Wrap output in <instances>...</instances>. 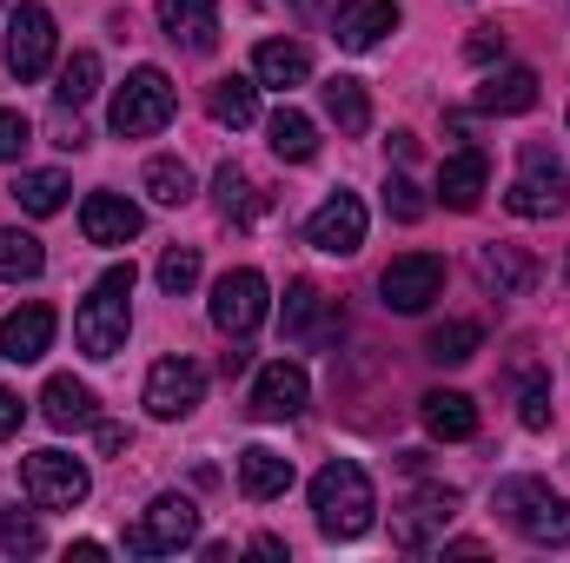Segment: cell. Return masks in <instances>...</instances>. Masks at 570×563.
<instances>
[{"label": "cell", "mask_w": 570, "mask_h": 563, "mask_svg": "<svg viewBox=\"0 0 570 563\" xmlns=\"http://www.w3.org/2000/svg\"><path fill=\"white\" fill-rule=\"evenodd\" d=\"M325 318H332V298H325L312 279H298L292 292H285V338H312Z\"/></svg>", "instance_id": "31"}, {"label": "cell", "mask_w": 570, "mask_h": 563, "mask_svg": "<svg viewBox=\"0 0 570 563\" xmlns=\"http://www.w3.org/2000/svg\"><path fill=\"white\" fill-rule=\"evenodd\" d=\"M206 113L219 120V127H253L259 120V80H246V73H226V80H213V93H206Z\"/></svg>", "instance_id": "22"}, {"label": "cell", "mask_w": 570, "mask_h": 563, "mask_svg": "<svg viewBox=\"0 0 570 563\" xmlns=\"http://www.w3.org/2000/svg\"><path fill=\"white\" fill-rule=\"evenodd\" d=\"M13 431H20V398L0 392V437H13Z\"/></svg>", "instance_id": "42"}, {"label": "cell", "mask_w": 570, "mask_h": 563, "mask_svg": "<svg viewBox=\"0 0 570 563\" xmlns=\"http://www.w3.org/2000/svg\"><path fill=\"white\" fill-rule=\"evenodd\" d=\"M491 511H498L518 537H531V544H570V504L551 497L544 477H504L498 497H491Z\"/></svg>", "instance_id": "3"}, {"label": "cell", "mask_w": 570, "mask_h": 563, "mask_svg": "<svg viewBox=\"0 0 570 563\" xmlns=\"http://www.w3.org/2000/svg\"><path fill=\"white\" fill-rule=\"evenodd\" d=\"M20 491H27L33 511H73V504H87L94 477H87V464L67 457V451H33V457L20 464Z\"/></svg>", "instance_id": "6"}, {"label": "cell", "mask_w": 570, "mask_h": 563, "mask_svg": "<svg viewBox=\"0 0 570 563\" xmlns=\"http://www.w3.org/2000/svg\"><path fill=\"white\" fill-rule=\"evenodd\" d=\"M67 192H73V186H67V172H53V166H47V172H20V179H13V199H20V213H33V219L60 213V206H67Z\"/></svg>", "instance_id": "30"}, {"label": "cell", "mask_w": 570, "mask_h": 563, "mask_svg": "<svg viewBox=\"0 0 570 563\" xmlns=\"http://www.w3.org/2000/svg\"><path fill=\"white\" fill-rule=\"evenodd\" d=\"M478 345H484V325H471V318H451L425 338V352L438 365H464V358H478Z\"/></svg>", "instance_id": "34"}, {"label": "cell", "mask_w": 570, "mask_h": 563, "mask_svg": "<svg viewBox=\"0 0 570 563\" xmlns=\"http://www.w3.org/2000/svg\"><path fill=\"white\" fill-rule=\"evenodd\" d=\"M419 418H425V431L444 437V444L478 437V405H471L464 392H425V398H419Z\"/></svg>", "instance_id": "21"}, {"label": "cell", "mask_w": 570, "mask_h": 563, "mask_svg": "<svg viewBox=\"0 0 570 563\" xmlns=\"http://www.w3.org/2000/svg\"><path fill=\"white\" fill-rule=\"evenodd\" d=\"M444 557H484V544H478V537H451Z\"/></svg>", "instance_id": "43"}, {"label": "cell", "mask_w": 570, "mask_h": 563, "mask_svg": "<svg viewBox=\"0 0 570 563\" xmlns=\"http://www.w3.org/2000/svg\"><path fill=\"white\" fill-rule=\"evenodd\" d=\"M40 273H47L40 239H33V233H20V226H0V279L20 285V279H40Z\"/></svg>", "instance_id": "28"}, {"label": "cell", "mask_w": 570, "mask_h": 563, "mask_svg": "<svg viewBox=\"0 0 570 563\" xmlns=\"http://www.w3.org/2000/svg\"><path fill=\"white\" fill-rule=\"evenodd\" d=\"M305 398H312V378H305L298 365H285V358L259 365V378H253V418H266V424L298 418Z\"/></svg>", "instance_id": "13"}, {"label": "cell", "mask_w": 570, "mask_h": 563, "mask_svg": "<svg viewBox=\"0 0 570 563\" xmlns=\"http://www.w3.org/2000/svg\"><path fill=\"white\" fill-rule=\"evenodd\" d=\"M199 537V511H193V497H153L140 511V524L127 531V551L134 557H179L186 544Z\"/></svg>", "instance_id": "7"}, {"label": "cell", "mask_w": 570, "mask_h": 563, "mask_svg": "<svg viewBox=\"0 0 570 563\" xmlns=\"http://www.w3.org/2000/svg\"><path fill=\"white\" fill-rule=\"evenodd\" d=\"M239 491L253 497V504H273L292 491V457H279L273 444H246L239 451Z\"/></svg>", "instance_id": "19"}, {"label": "cell", "mask_w": 570, "mask_h": 563, "mask_svg": "<svg viewBox=\"0 0 570 563\" xmlns=\"http://www.w3.org/2000/svg\"><path fill=\"white\" fill-rule=\"evenodd\" d=\"M127 332H134V266H107L73 312V338L87 358H114L127 352Z\"/></svg>", "instance_id": "2"}, {"label": "cell", "mask_w": 570, "mask_h": 563, "mask_svg": "<svg viewBox=\"0 0 570 563\" xmlns=\"http://www.w3.org/2000/svg\"><path fill=\"white\" fill-rule=\"evenodd\" d=\"M199 398H206V365H193V358H159V365L146 372V412H153V418H186Z\"/></svg>", "instance_id": "10"}, {"label": "cell", "mask_w": 570, "mask_h": 563, "mask_svg": "<svg viewBox=\"0 0 570 563\" xmlns=\"http://www.w3.org/2000/svg\"><path fill=\"white\" fill-rule=\"evenodd\" d=\"M379 292H385L392 312H425L431 298L444 292V259H431V253H405V259L385 266Z\"/></svg>", "instance_id": "12"}, {"label": "cell", "mask_w": 570, "mask_h": 563, "mask_svg": "<svg viewBox=\"0 0 570 563\" xmlns=\"http://www.w3.org/2000/svg\"><path fill=\"white\" fill-rule=\"evenodd\" d=\"M159 27H166L173 47L213 53L219 47V0H159Z\"/></svg>", "instance_id": "16"}, {"label": "cell", "mask_w": 570, "mask_h": 563, "mask_svg": "<svg viewBox=\"0 0 570 563\" xmlns=\"http://www.w3.org/2000/svg\"><path fill=\"white\" fill-rule=\"evenodd\" d=\"M94 93H100V53H87V47H80V53L60 67V87H53V100H60V107H87Z\"/></svg>", "instance_id": "35"}, {"label": "cell", "mask_w": 570, "mask_h": 563, "mask_svg": "<svg viewBox=\"0 0 570 563\" xmlns=\"http://www.w3.org/2000/svg\"><path fill=\"white\" fill-rule=\"evenodd\" d=\"M305 73H312V60H305L298 40H266V47L253 53V80H259V87H279L285 93V87H298Z\"/></svg>", "instance_id": "26"}, {"label": "cell", "mask_w": 570, "mask_h": 563, "mask_svg": "<svg viewBox=\"0 0 570 563\" xmlns=\"http://www.w3.org/2000/svg\"><path fill=\"white\" fill-rule=\"evenodd\" d=\"M146 192H153L159 206H186V199H193V166H186V159H173V152L146 159Z\"/></svg>", "instance_id": "33"}, {"label": "cell", "mask_w": 570, "mask_h": 563, "mask_svg": "<svg viewBox=\"0 0 570 563\" xmlns=\"http://www.w3.org/2000/svg\"><path fill=\"white\" fill-rule=\"evenodd\" d=\"M53 305H40V298H27V305H13L7 318H0V358H13V365H33V358H47V345H53Z\"/></svg>", "instance_id": "14"}, {"label": "cell", "mask_w": 570, "mask_h": 563, "mask_svg": "<svg viewBox=\"0 0 570 563\" xmlns=\"http://www.w3.org/2000/svg\"><path fill=\"white\" fill-rule=\"evenodd\" d=\"M305 239H312L318 253H332V259H352V253L365 246V199H358V192H332V199L312 213Z\"/></svg>", "instance_id": "11"}, {"label": "cell", "mask_w": 570, "mask_h": 563, "mask_svg": "<svg viewBox=\"0 0 570 563\" xmlns=\"http://www.w3.org/2000/svg\"><path fill=\"white\" fill-rule=\"evenodd\" d=\"M213 192H219V213H226V219H239V226H253V219H259V192H253L246 166H233V159H226V166L213 172Z\"/></svg>", "instance_id": "32"}, {"label": "cell", "mask_w": 570, "mask_h": 563, "mask_svg": "<svg viewBox=\"0 0 570 563\" xmlns=\"http://www.w3.org/2000/svg\"><path fill=\"white\" fill-rule=\"evenodd\" d=\"M159 285L179 298V292H193L199 285V246H166L159 253Z\"/></svg>", "instance_id": "37"}, {"label": "cell", "mask_w": 570, "mask_h": 563, "mask_svg": "<svg viewBox=\"0 0 570 563\" xmlns=\"http://www.w3.org/2000/svg\"><path fill=\"white\" fill-rule=\"evenodd\" d=\"M484 186H491V159H484L478 146H464V152H451V159L438 166V192H444L451 213H478Z\"/></svg>", "instance_id": "18"}, {"label": "cell", "mask_w": 570, "mask_h": 563, "mask_svg": "<svg viewBox=\"0 0 570 563\" xmlns=\"http://www.w3.org/2000/svg\"><path fill=\"white\" fill-rule=\"evenodd\" d=\"M206 312H213V325L226 338H253L266 325V312H273V292H266V279L253 266H239V273H226V279L213 285V305Z\"/></svg>", "instance_id": "8"}, {"label": "cell", "mask_w": 570, "mask_h": 563, "mask_svg": "<svg viewBox=\"0 0 570 563\" xmlns=\"http://www.w3.org/2000/svg\"><path fill=\"white\" fill-rule=\"evenodd\" d=\"M0 551H13V557H40V551H47L40 517H27V511H0Z\"/></svg>", "instance_id": "36"}, {"label": "cell", "mask_w": 570, "mask_h": 563, "mask_svg": "<svg viewBox=\"0 0 570 563\" xmlns=\"http://www.w3.org/2000/svg\"><path fill=\"white\" fill-rule=\"evenodd\" d=\"M40 418L53 424V431H80V424H94V418H100V405H94V385H80L73 372L47 378V392H40Z\"/></svg>", "instance_id": "20"}, {"label": "cell", "mask_w": 570, "mask_h": 563, "mask_svg": "<svg viewBox=\"0 0 570 563\" xmlns=\"http://www.w3.org/2000/svg\"><path fill=\"white\" fill-rule=\"evenodd\" d=\"M173 107H179L173 80H166L159 67H134V73L120 80V93H114V134H120V140H146V134H159V127L173 120Z\"/></svg>", "instance_id": "4"}, {"label": "cell", "mask_w": 570, "mask_h": 563, "mask_svg": "<svg viewBox=\"0 0 570 563\" xmlns=\"http://www.w3.org/2000/svg\"><path fill=\"white\" fill-rule=\"evenodd\" d=\"M385 206H392V219H405V226H412V219H425V192H419L405 172H392V179H385Z\"/></svg>", "instance_id": "38"}, {"label": "cell", "mask_w": 570, "mask_h": 563, "mask_svg": "<svg viewBox=\"0 0 570 563\" xmlns=\"http://www.w3.org/2000/svg\"><path fill=\"white\" fill-rule=\"evenodd\" d=\"M478 107H484V113H531V107H538V73H531V67L491 73V80L478 87Z\"/></svg>", "instance_id": "23"}, {"label": "cell", "mask_w": 570, "mask_h": 563, "mask_svg": "<svg viewBox=\"0 0 570 563\" xmlns=\"http://www.w3.org/2000/svg\"><path fill=\"white\" fill-rule=\"evenodd\" d=\"M478 279L491 285L498 298H518V292H531L538 266H531L518 246H484V253H478Z\"/></svg>", "instance_id": "24"}, {"label": "cell", "mask_w": 570, "mask_h": 563, "mask_svg": "<svg viewBox=\"0 0 570 563\" xmlns=\"http://www.w3.org/2000/svg\"><path fill=\"white\" fill-rule=\"evenodd\" d=\"M312 517H318V531H325L332 544H352V537H365V531H372V517H379V497H372V477H365V464H352V457H332V464L312 477Z\"/></svg>", "instance_id": "1"}, {"label": "cell", "mask_w": 570, "mask_h": 563, "mask_svg": "<svg viewBox=\"0 0 570 563\" xmlns=\"http://www.w3.org/2000/svg\"><path fill=\"white\" fill-rule=\"evenodd\" d=\"M67 557H80V563H100V557H107V544H94V537H80V544H73Z\"/></svg>", "instance_id": "44"}, {"label": "cell", "mask_w": 570, "mask_h": 563, "mask_svg": "<svg viewBox=\"0 0 570 563\" xmlns=\"http://www.w3.org/2000/svg\"><path fill=\"white\" fill-rule=\"evenodd\" d=\"M451 511H458V491H425V497L392 524V537H399L405 551H425V537L438 531V524H451Z\"/></svg>", "instance_id": "25"}, {"label": "cell", "mask_w": 570, "mask_h": 563, "mask_svg": "<svg viewBox=\"0 0 570 563\" xmlns=\"http://www.w3.org/2000/svg\"><path fill=\"white\" fill-rule=\"evenodd\" d=\"M266 134H273V152H279V159H292V166H305V159L318 152V127H312L298 107H279V113L266 120Z\"/></svg>", "instance_id": "29"}, {"label": "cell", "mask_w": 570, "mask_h": 563, "mask_svg": "<svg viewBox=\"0 0 570 563\" xmlns=\"http://www.w3.org/2000/svg\"><path fill=\"white\" fill-rule=\"evenodd\" d=\"M140 206L120 192H87V206H80V233L94 246H127V239H140Z\"/></svg>", "instance_id": "17"}, {"label": "cell", "mask_w": 570, "mask_h": 563, "mask_svg": "<svg viewBox=\"0 0 570 563\" xmlns=\"http://www.w3.org/2000/svg\"><path fill=\"white\" fill-rule=\"evenodd\" d=\"M504 206H511L518 219H558L570 206V166L551 146H524V172L511 179Z\"/></svg>", "instance_id": "5"}, {"label": "cell", "mask_w": 570, "mask_h": 563, "mask_svg": "<svg viewBox=\"0 0 570 563\" xmlns=\"http://www.w3.org/2000/svg\"><path fill=\"white\" fill-rule=\"evenodd\" d=\"M94 444H100V451H127V424H100L94 418Z\"/></svg>", "instance_id": "41"}, {"label": "cell", "mask_w": 570, "mask_h": 563, "mask_svg": "<svg viewBox=\"0 0 570 563\" xmlns=\"http://www.w3.org/2000/svg\"><path fill=\"white\" fill-rule=\"evenodd\" d=\"M325 120H332L338 134H365V127H372V100H365V87L345 80V73H332V80H325Z\"/></svg>", "instance_id": "27"}, {"label": "cell", "mask_w": 570, "mask_h": 563, "mask_svg": "<svg viewBox=\"0 0 570 563\" xmlns=\"http://www.w3.org/2000/svg\"><path fill=\"white\" fill-rule=\"evenodd\" d=\"M47 67H53V13L27 0V7L7 20V73H13V80H40Z\"/></svg>", "instance_id": "9"}, {"label": "cell", "mask_w": 570, "mask_h": 563, "mask_svg": "<svg viewBox=\"0 0 570 563\" xmlns=\"http://www.w3.org/2000/svg\"><path fill=\"white\" fill-rule=\"evenodd\" d=\"M33 140V120L27 113H13V107H0V159H20Z\"/></svg>", "instance_id": "39"}, {"label": "cell", "mask_w": 570, "mask_h": 563, "mask_svg": "<svg viewBox=\"0 0 570 563\" xmlns=\"http://www.w3.org/2000/svg\"><path fill=\"white\" fill-rule=\"evenodd\" d=\"M524 424H531V431L551 424V392H544V385H524Z\"/></svg>", "instance_id": "40"}, {"label": "cell", "mask_w": 570, "mask_h": 563, "mask_svg": "<svg viewBox=\"0 0 570 563\" xmlns=\"http://www.w3.org/2000/svg\"><path fill=\"white\" fill-rule=\"evenodd\" d=\"M385 33H399V0H345V7L332 13V40H338L345 53H365V47H379Z\"/></svg>", "instance_id": "15"}]
</instances>
